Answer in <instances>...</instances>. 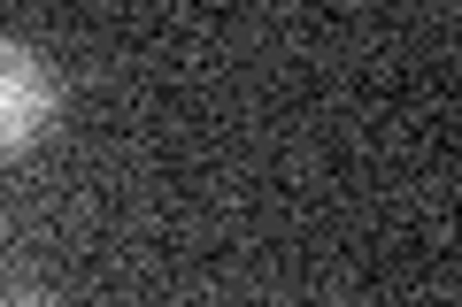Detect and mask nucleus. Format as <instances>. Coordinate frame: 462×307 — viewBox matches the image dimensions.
Wrapping results in <instances>:
<instances>
[{"label":"nucleus","instance_id":"1","mask_svg":"<svg viewBox=\"0 0 462 307\" xmlns=\"http://www.w3.org/2000/svg\"><path fill=\"white\" fill-rule=\"evenodd\" d=\"M54 69L39 47L23 39H0V154H32L54 123Z\"/></svg>","mask_w":462,"mask_h":307},{"label":"nucleus","instance_id":"2","mask_svg":"<svg viewBox=\"0 0 462 307\" xmlns=\"http://www.w3.org/2000/svg\"><path fill=\"white\" fill-rule=\"evenodd\" d=\"M8 307H62V300H39V292H23V300H8Z\"/></svg>","mask_w":462,"mask_h":307}]
</instances>
